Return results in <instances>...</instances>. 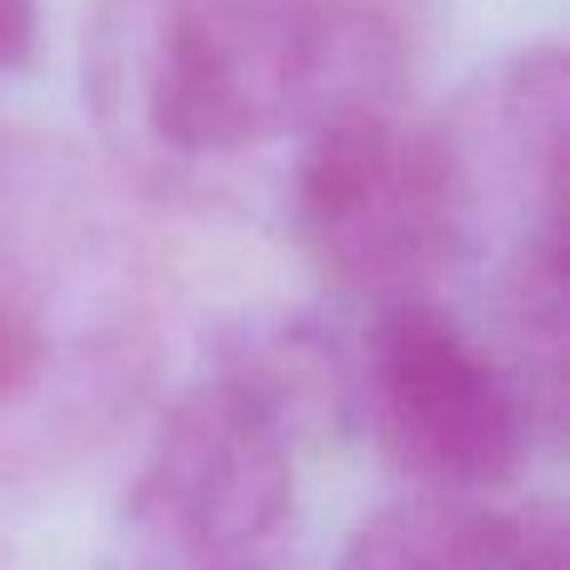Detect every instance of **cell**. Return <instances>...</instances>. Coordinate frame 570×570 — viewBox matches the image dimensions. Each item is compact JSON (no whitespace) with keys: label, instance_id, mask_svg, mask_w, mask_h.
I'll list each match as a JSON object with an SVG mask.
<instances>
[{"label":"cell","instance_id":"obj_4","mask_svg":"<svg viewBox=\"0 0 570 570\" xmlns=\"http://www.w3.org/2000/svg\"><path fill=\"white\" fill-rule=\"evenodd\" d=\"M351 375L355 421L421 495L505 491L546 435L501 351L441 301L375 305Z\"/></svg>","mask_w":570,"mask_h":570},{"label":"cell","instance_id":"obj_3","mask_svg":"<svg viewBox=\"0 0 570 570\" xmlns=\"http://www.w3.org/2000/svg\"><path fill=\"white\" fill-rule=\"evenodd\" d=\"M315 276L351 301H435L465 271V226L435 120L351 106L311 136L276 200Z\"/></svg>","mask_w":570,"mask_h":570},{"label":"cell","instance_id":"obj_10","mask_svg":"<svg viewBox=\"0 0 570 570\" xmlns=\"http://www.w3.org/2000/svg\"><path fill=\"white\" fill-rule=\"evenodd\" d=\"M40 30V6L36 0H0V76L20 70L36 50Z\"/></svg>","mask_w":570,"mask_h":570},{"label":"cell","instance_id":"obj_1","mask_svg":"<svg viewBox=\"0 0 570 570\" xmlns=\"http://www.w3.org/2000/svg\"><path fill=\"white\" fill-rule=\"evenodd\" d=\"M401 66L375 0H96L80 40L106 166L200 210H276L315 130L395 100Z\"/></svg>","mask_w":570,"mask_h":570},{"label":"cell","instance_id":"obj_2","mask_svg":"<svg viewBox=\"0 0 570 570\" xmlns=\"http://www.w3.org/2000/svg\"><path fill=\"white\" fill-rule=\"evenodd\" d=\"M150 351L156 256L130 186L76 140L0 120V451L96 431Z\"/></svg>","mask_w":570,"mask_h":570},{"label":"cell","instance_id":"obj_5","mask_svg":"<svg viewBox=\"0 0 570 570\" xmlns=\"http://www.w3.org/2000/svg\"><path fill=\"white\" fill-rule=\"evenodd\" d=\"M465 226V266L495 276L566 261L570 60L561 46H525L485 66L435 120Z\"/></svg>","mask_w":570,"mask_h":570},{"label":"cell","instance_id":"obj_7","mask_svg":"<svg viewBox=\"0 0 570 570\" xmlns=\"http://www.w3.org/2000/svg\"><path fill=\"white\" fill-rule=\"evenodd\" d=\"M341 570H570V521L551 501L405 495L355 525Z\"/></svg>","mask_w":570,"mask_h":570},{"label":"cell","instance_id":"obj_9","mask_svg":"<svg viewBox=\"0 0 570 570\" xmlns=\"http://www.w3.org/2000/svg\"><path fill=\"white\" fill-rule=\"evenodd\" d=\"M106 570H276V566L216 561V556L180 551V546L160 541V535H146V531H130V525H116V541H110Z\"/></svg>","mask_w":570,"mask_h":570},{"label":"cell","instance_id":"obj_8","mask_svg":"<svg viewBox=\"0 0 570 570\" xmlns=\"http://www.w3.org/2000/svg\"><path fill=\"white\" fill-rule=\"evenodd\" d=\"M216 371L256 395L295 445L305 435L355 425L351 345L315 315H246L220 345Z\"/></svg>","mask_w":570,"mask_h":570},{"label":"cell","instance_id":"obj_6","mask_svg":"<svg viewBox=\"0 0 570 570\" xmlns=\"http://www.w3.org/2000/svg\"><path fill=\"white\" fill-rule=\"evenodd\" d=\"M291 515V431L230 375L210 371L160 421L120 525L216 561L276 566Z\"/></svg>","mask_w":570,"mask_h":570}]
</instances>
